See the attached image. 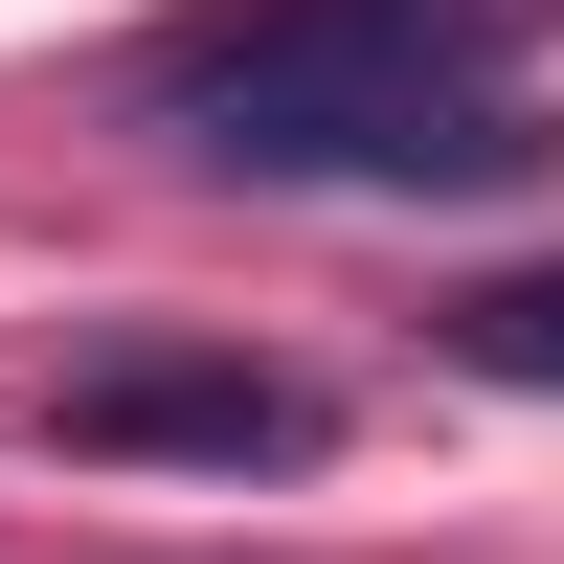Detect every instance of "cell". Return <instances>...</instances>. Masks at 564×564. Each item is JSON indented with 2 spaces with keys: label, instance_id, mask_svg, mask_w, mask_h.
Segmentation results:
<instances>
[{
  "label": "cell",
  "instance_id": "cell-1",
  "mask_svg": "<svg viewBox=\"0 0 564 564\" xmlns=\"http://www.w3.org/2000/svg\"><path fill=\"white\" fill-rule=\"evenodd\" d=\"M135 135L226 181H542V68L497 0H204L135 45Z\"/></svg>",
  "mask_w": 564,
  "mask_h": 564
},
{
  "label": "cell",
  "instance_id": "cell-2",
  "mask_svg": "<svg viewBox=\"0 0 564 564\" xmlns=\"http://www.w3.org/2000/svg\"><path fill=\"white\" fill-rule=\"evenodd\" d=\"M339 406L294 361H204V339H113L45 384V452H135V475H294Z\"/></svg>",
  "mask_w": 564,
  "mask_h": 564
},
{
  "label": "cell",
  "instance_id": "cell-3",
  "mask_svg": "<svg viewBox=\"0 0 564 564\" xmlns=\"http://www.w3.org/2000/svg\"><path fill=\"white\" fill-rule=\"evenodd\" d=\"M452 361H475V384H542V406H564V271H475V294H452Z\"/></svg>",
  "mask_w": 564,
  "mask_h": 564
}]
</instances>
